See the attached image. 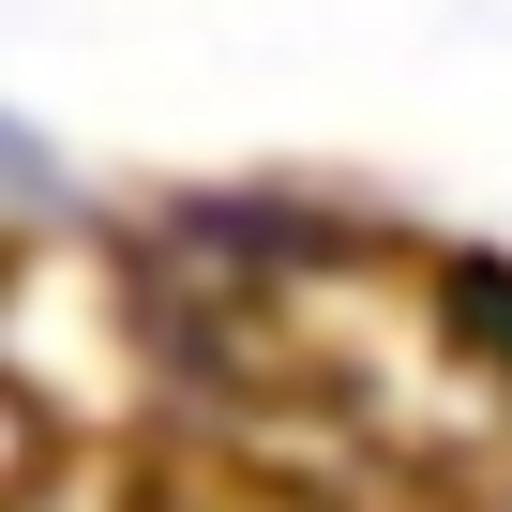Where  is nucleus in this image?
Listing matches in <instances>:
<instances>
[]
</instances>
